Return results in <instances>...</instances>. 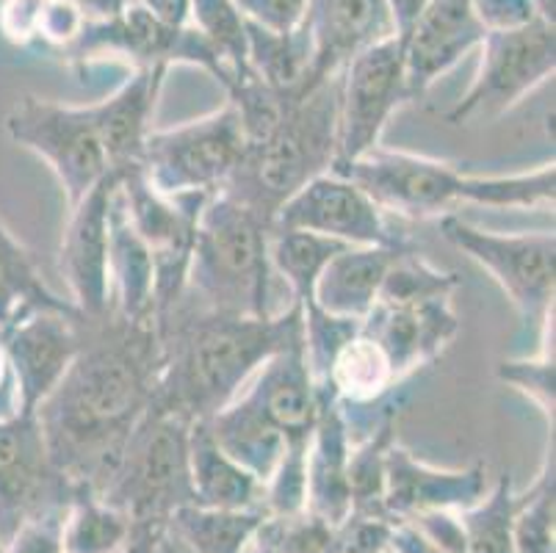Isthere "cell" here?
<instances>
[{"instance_id": "6da1fadb", "label": "cell", "mask_w": 556, "mask_h": 553, "mask_svg": "<svg viewBox=\"0 0 556 553\" xmlns=\"http://www.w3.org/2000/svg\"><path fill=\"white\" fill-rule=\"evenodd\" d=\"M161 374L155 324L109 313L80 318V349L64 379L37 407L55 470L73 490L103 493L130 435L153 407Z\"/></svg>"}, {"instance_id": "7a4b0ae2", "label": "cell", "mask_w": 556, "mask_h": 553, "mask_svg": "<svg viewBox=\"0 0 556 553\" xmlns=\"http://www.w3.org/2000/svg\"><path fill=\"white\" fill-rule=\"evenodd\" d=\"M161 374L153 407L186 420H205L252 382L261 365L302 332V307L271 318L222 316L180 299L155 322Z\"/></svg>"}, {"instance_id": "3957f363", "label": "cell", "mask_w": 556, "mask_h": 553, "mask_svg": "<svg viewBox=\"0 0 556 553\" xmlns=\"http://www.w3.org/2000/svg\"><path fill=\"white\" fill-rule=\"evenodd\" d=\"M332 172L357 183L382 213H396L409 222L443 219L459 205L529 208L554 205V161L518 175H471L443 159H429L407 150L374 147L361 159L332 166Z\"/></svg>"}, {"instance_id": "277c9868", "label": "cell", "mask_w": 556, "mask_h": 553, "mask_svg": "<svg viewBox=\"0 0 556 553\" xmlns=\"http://www.w3.org/2000/svg\"><path fill=\"white\" fill-rule=\"evenodd\" d=\"M269 236L271 222L266 216L227 191L211 194L197 219L180 299L222 316L271 318L286 313L294 299L271 268Z\"/></svg>"}, {"instance_id": "5b68a950", "label": "cell", "mask_w": 556, "mask_h": 553, "mask_svg": "<svg viewBox=\"0 0 556 553\" xmlns=\"http://www.w3.org/2000/svg\"><path fill=\"white\" fill-rule=\"evenodd\" d=\"M338 75L288 98L275 128L247 144L244 161L222 191L271 222L305 183L330 172L338 161Z\"/></svg>"}, {"instance_id": "8992f818", "label": "cell", "mask_w": 556, "mask_h": 553, "mask_svg": "<svg viewBox=\"0 0 556 553\" xmlns=\"http://www.w3.org/2000/svg\"><path fill=\"white\" fill-rule=\"evenodd\" d=\"M189 429L191 420L150 407L130 435L100 499L139 526H164L172 512L194 504Z\"/></svg>"}, {"instance_id": "52a82bcc", "label": "cell", "mask_w": 556, "mask_h": 553, "mask_svg": "<svg viewBox=\"0 0 556 553\" xmlns=\"http://www.w3.org/2000/svg\"><path fill=\"white\" fill-rule=\"evenodd\" d=\"M441 232L454 250L465 252L473 263L498 282L513 302L526 327L538 332V341L554 335L556 291V238L554 232H495L482 230L459 213H448Z\"/></svg>"}, {"instance_id": "ba28073f", "label": "cell", "mask_w": 556, "mask_h": 553, "mask_svg": "<svg viewBox=\"0 0 556 553\" xmlns=\"http://www.w3.org/2000/svg\"><path fill=\"white\" fill-rule=\"evenodd\" d=\"M247 152L241 120L230 103L178 128L153 130L141 172L166 197L216 194L230 183Z\"/></svg>"}, {"instance_id": "9c48e42d", "label": "cell", "mask_w": 556, "mask_h": 553, "mask_svg": "<svg viewBox=\"0 0 556 553\" xmlns=\"http://www.w3.org/2000/svg\"><path fill=\"white\" fill-rule=\"evenodd\" d=\"M3 125L14 144L48 164L62 186L67 208L78 205L111 175L92 105H67L28 95L9 109Z\"/></svg>"}, {"instance_id": "30bf717a", "label": "cell", "mask_w": 556, "mask_h": 553, "mask_svg": "<svg viewBox=\"0 0 556 553\" xmlns=\"http://www.w3.org/2000/svg\"><path fill=\"white\" fill-rule=\"evenodd\" d=\"M479 50L482 61L477 78L448 111L452 125L504 116L526 95L554 78L556 30L543 20H532L529 25L509 30H488Z\"/></svg>"}, {"instance_id": "8fae6325", "label": "cell", "mask_w": 556, "mask_h": 553, "mask_svg": "<svg viewBox=\"0 0 556 553\" xmlns=\"http://www.w3.org/2000/svg\"><path fill=\"white\" fill-rule=\"evenodd\" d=\"M116 186L136 236L153 257L155 322L180 302L194 250L197 219L211 194L166 197L150 186L141 166L116 172Z\"/></svg>"}, {"instance_id": "7c38bea8", "label": "cell", "mask_w": 556, "mask_h": 553, "mask_svg": "<svg viewBox=\"0 0 556 553\" xmlns=\"http://www.w3.org/2000/svg\"><path fill=\"white\" fill-rule=\"evenodd\" d=\"M70 53L75 61H92L103 55L123 59L130 61L134 70H169L172 64H191V67L205 70L225 91L232 86V73L194 25L164 23L134 0L116 17L103 20V23H86Z\"/></svg>"}, {"instance_id": "4fadbf2b", "label": "cell", "mask_w": 556, "mask_h": 553, "mask_svg": "<svg viewBox=\"0 0 556 553\" xmlns=\"http://www.w3.org/2000/svg\"><path fill=\"white\" fill-rule=\"evenodd\" d=\"M409 103L399 37L357 53L338 75V164L382 144L391 116Z\"/></svg>"}, {"instance_id": "5bb4252c", "label": "cell", "mask_w": 556, "mask_h": 553, "mask_svg": "<svg viewBox=\"0 0 556 553\" xmlns=\"http://www.w3.org/2000/svg\"><path fill=\"white\" fill-rule=\"evenodd\" d=\"M73 493L50 460L37 415L17 410L0 418V551L28 520L64 510Z\"/></svg>"}, {"instance_id": "9a60e30c", "label": "cell", "mask_w": 556, "mask_h": 553, "mask_svg": "<svg viewBox=\"0 0 556 553\" xmlns=\"http://www.w3.org/2000/svg\"><path fill=\"white\" fill-rule=\"evenodd\" d=\"M275 230H305L349 247H388L399 243L386 213L366 191L338 172L313 177L271 216Z\"/></svg>"}, {"instance_id": "2e32d148", "label": "cell", "mask_w": 556, "mask_h": 553, "mask_svg": "<svg viewBox=\"0 0 556 553\" xmlns=\"http://www.w3.org/2000/svg\"><path fill=\"white\" fill-rule=\"evenodd\" d=\"M17 407L37 413L62 382L80 349L78 311H37L0 329Z\"/></svg>"}, {"instance_id": "e0dca14e", "label": "cell", "mask_w": 556, "mask_h": 553, "mask_svg": "<svg viewBox=\"0 0 556 553\" xmlns=\"http://www.w3.org/2000/svg\"><path fill=\"white\" fill-rule=\"evenodd\" d=\"M116 189V172L100 180L78 205L70 208L62 236V277L70 288V302L86 322L111 313L109 286V213Z\"/></svg>"}, {"instance_id": "ac0fdd59", "label": "cell", "mask_w": 556, "mask_h": 553, "mask_svg": "<svg viewBox=\"0 0 556 553\" xmlns=\"http://www.w3.org/2000/svg\"><path fill=\"white\" fill-rule=\"evenodd\" d=\"M241 395L275 426L288 449H307L321 393L305 354V327L261 365Z\"/></svg>"}, {"instance_id": "d6986e66", "label": "cell", "mask_w": 556, "mask_h": 553, "mask_svg": "<svg viewBox=\"0 0 556 553\" xmlns=\"http://www.w3.org/2000/svg\"><path fill=\"white\" fill-rule=\"evenodd\" d=\"M484 34L488 28L473 12L471 0H429L413 28L399 37L409 100L427 95L434 80L484 42Z\"/></svg>"}, {"instance_id": "ffe728a7", "label": "cell", "mask_w": 556, "mask_h": 553, "mask_svg": "<svg viewBox=\"0 0 556 553\" xmlns=\"http://www.w3.org/2000/svg\"><path fill=\"white\" fill-rule=\"evenodd\" d=\"M302 25L311 37V89L336 78L371 45L396 37L388 0H307Z\"/></svg>"}, {"instance_id": "44dd1931", "label": "cell", "mask_w": 556, "mask_h": 553, "mask_svg": "<svg viewBox=\"0 0 556 553\" xmlns=\"http://www.w3.org/2000/svg\"><path fill=\"white\" fill-rule=\"evenodd\" d=\"M488 465L473 463L459 470H441L421 463L399 440L386 456V515L409 520L424 512L471 510L488 493Z\"/></svg>"}, {"instance_id": "7402d4cb", "label": "cell", "mask_w": 556, "mask_h": 553, "mask_svg": "<svg viewBox=\"0 0 556 553\" xmlns=\"http://www.w3.org/2000/svg\"><path fill=\"white\" fill-rule=\"evenodd\" d=\"M361 327L379 343L396 377L404 382L409 374L432 365L452 347L459 332V318L452 297L404 304L377 302Z\"/></svg>"}, {"instance_id": "603a6c76", "label": "cell", "mask_w": 556, "mask_h": 553, "mask_svg": "<svg viewBox=\"0 0 556 553\" xmlns=\"http://www.w3.org/2000/svg\"><path fill=\"white\" fill-rule=\"evenodd\" d=\"M166 67H141L130 73L114 95L92 103L94 125L111 172L141 166L144 144L153 134V116L159 105Z\"/></svg>"}, {"instance_id": "cb8c5ba5", "label": "cell", "mask_w": 556, "mask_h": 553, "mask_svg": "<svg viewBox=\"0 0 556 553\" xmlns=\"http://www.w3.org/2000/svg\"><path fill=\"white\" fill-rule=\"evenodd\" d=\"M318 418L307 443V501L305 512L325 524L338 526L352 512L349 495V454L352 435L341 404L327 390H318Z\"/></svg>"}, {"instance_id": "d4e9b609", "label": "cell", "mask_w": 556, "mask_h": 553, "mask_svg": "<svg viewBox=\"0 0 556 553\" xmlns=\"http://www.w3.org/2000/svg\"><path fill=\"white\" fill-rule=\"evenodd\" d=\"M404 243L388 247H343L336 257L318 274L313 288V302L307 307H318L338 318L363 322L377 304L386 274L396 261Z\"/></svg>"}, {"instance_id": "484cf974", "label": "cell", "mask_w": 556, "mask_h": 553, "mask_svg": "<svg viewBox=\"0 0 556 553\" xmlns=\"http://www.w3.org/2000/svg\"><path fill=\"white\" fill-rule=\"evenodd\" d=\"M109 286L111 313L134 324H155L153 257L130 225L119 186L109 213Z\"/></svg>"}, {"instance_id": "4316f807", "label": "cell", "mask_w": 556, "mask_h": 553, "mask_svg": "<svg viewBox=\"0 0 556 553\" xmlns=\"http://www.w3.org/2000/svg\"><path fill=\"white\" fill-rule=\"evenodd\" d=\"M191 499L208 510H263V485L236 463L211 435L205 420H191L189 429Z\"/></svg>"}, {"instance_id": "83f0119b", "label": "cell", "mask_w": 556, "mask_h": 553, "mask_svg": "<svg viewBox=\"0 0 556 553\" xmlns=\"http://www.w3.org/2000/svg\"><path fill=\"white\" fill-rule=\"evenodd\" d=\"M37 311H75L73 302L50 291L37 261L0 219V329Z\"/></svg>"}, {"instance_id": "f1b7e54d", "label": "cell", "mask_w": 556, "mask_h": 553, "mask_svg": "<svg viewBox=\"0 0 556 553\" xmlns=\"http://www.w3.org/2000/svg\"><path fill=\"white\" fill-rule=\"evenodd\" d=\"M263 517V510H208L186 504L172 512L164 526L191 553H247Z\"/></svg>"}, {"instance_id": "f546056e", "label": "cell", "mask_w": 556, "mask_h": 553, "mask_svg": "<svg viewBox=\"0 0 556 553\" xmlns=\"http://www.w3.org/2000/svg\"><path fill=\"white\" fill-rule=\"evenodd\" d=\"M349 243L332 241V238L316 236L305 230H275L269 236V261L277 280L288 288L291 299L305 311L313 302L318 274L325 272L327 263Z\"/></svg>"}, {"instance_id": "4dcf8cb0", "label": "cell", "mask_w": 556, "mask_h": 553, "mask_svg": "<svg viewBox=\"0 0 556 553\" xmlns=\"http://www.w3.org/2000/svg\"><path fill=\"white\" fill-rule=\"evenodd\" d=\"M134 524L128 515L89 490H75L64 512V553H123Z\"/></svg>"}, {"instance_id": "1f68e13d", "label": "cell", "mask_w": 556, "mask_h": 553, "mask_svg": "<svg viewBox=\"0 0 556 553\" xmlns=\"http://www.w3.org/2000/svg\"><path fill=\"white\" fill-rule=\"evenodd\" d=\"M513 479L498 476L493 490L482 495L471 510L457 512L465 537V553H515L513 542Z\"/></svg>"}, {"instance_id": "d6a6232c", "label": "cell", "mask_w": 556, "mask_h": 553, "mask_svg": "<svg viewBox=\"0 0 556 553\" xmlns=\"http://www.w3.org/2000/svg\"><path fill=\"white\" fill-rule=\"evenodd\" d=\"M189 25H194L232 73V84L252 78L247 61V20L232 0H189Z\"/></svg>"}, {"instance_id": "836d02e7", "label": "cell", "mask_w": 556, "mask_h": 553, "mask_svg": "<svg viewBox=\"0 0 556 553\" xmlns=\"http://www.w3.org/2000/svg\"><path fill=\"white\" fill-rule=\"evenodd\" d=\"M554 449L545 456L543 470L532 490L515 499L513 542L515 553H554Z\"/></svg>"}, {"instance_id": "e575fe53", "label": "cell", "mask_w": 556, "mask_h": 553, "mask_svg": "<svg viewBox=\"0 0 556 553\" xmlns=\"http://www.w3.org/2000/svg\"><path fill=\"white\" fill-rule=\"evenodd\" d=\"M554 338V335H551ZM551 338L540 341V352L534 357L502 360L498 363V379L523 393L543 418L554 426V343Z\"/></svg>"}, {"instance_id": "d590c367", "label": "cell", "mask_w": 556, "mask_h": 553, "mask_svg": "<svg viewBox=\"0 0 556 553\" xmlns=\"http://www.w3.org/2000/svg\"><path fill=\"white\" fill-rule=\"evenodd\" d=\"M393 517L379 512H349L341 524L332 526L330 553H386L391 551Z\"/></svg>"}, {"instance_id": "8d00e7d4", "label": "cell", "mask_w": 556, "mask_h": 553, "mask_svg": "<svg viewBox=\"0 0 556 553\" xmlns=\"http://www.w3.org/2000/svg\"><path fill=\"white\" fill-rule=\"evenodd\" d=\"M244 20L275 34H291L302 28L307 0H232Z\"/></svg>"}, {"instance_id": "74e56055", "label": "cell", "mask_w": 556, "mask_h": 553, "mask_svg": "<svg viewBox=\"0 0 556 553\" xmlns=\"http://www.w3.org/2000/svg\"><path fill=\"white\" fill-rule=\"evenodd\" d=\"M64 512H67V506H64V510L45 512V515L28 520L0 553H64Z\"/></svg>"}, {"instance_id": "f35d334b", "label": "cell", "mask_w": 556, "mask_h": 553, "mask_svg": "<svg viewBox=\"0 0 556 553\" xmlns=\"http://www.w3.org/2000/svg\"><path fill=\"white\" fill-rule=\"evenodd\" d=\"M86 20L70 0H42V12H39L37 39L55 45V48H73L78 34L84 30Z\"/></svg>"}, {"instance_id": "ab89813d", "label": "cell", "mask_w": 556, "mask_h": 553, "mask_svg": "<svg viewBox=\"0 0 556 553\" xmlns=\"http://www.w3.org/2000/svg\"><path fill=\"white\" fill-rule=\"evenodd\" d=\"M473 12L488 30H509L538 20L532 0H471Z\"/></svg>"}, {"instance_id": "60d3db41", "label": "cell", "mask_w": 556, "mask_h": 553, "mask_svg": "<svg viewBox=\"0 0 556 553\" xmlns=\"http://www.w3.org/2000/svg\"><path fill=\"white\" fill-rule=\"evenodd\" d=\"M42 0H0V28L14 45L37 39Z\"/></svg>"}, {"instance_id": "b9f144b4", "label": "cell", "mask_w": 556, "mask_h": 553, "mask_svg": "<svg viewBox=\"0 0 556 553\" xmlns=\"http://www.w3.org/2000/svg\"><path fill=\"white\" fill-rule=\"evenodd\" d=\"M391 551L393 553H446L443 548L434 545L432 540L421 535L409 520H396L393 524V537H391Z\"/></svg>"}, {"instance_id": "7bdbcfd3", "label": "cell", "mask_w": 556, "mask_h": 553, "mask_svg": "<svg viewBox=\"0 0 556 553\" xmlns=\"http://www.w3.org/2000/svg\"><path fill=\"white\" fill-rule=\"evenodd\" d=\"M169 25H189V0H134Z\"/></svg>"}, {"instance_id": "ee69618b", "label": "cell", "mask_w": 556, "mask_h": 553, "mask_svg": "<svg viewBox=\"0 0 556 553\" xmlns=\"http://www.w3.org/2000/svg\"><path fill=\"white\" fill-rule=\"evenodd\" d=\"M70 3L84 14L86 23H103L123 12L130 0H70Z\"/></svg>"}, {"instance_id": "f6af8a7d", "label": "cell", "mask_w": 556, "mask_h": 553, "mask_svg": "<svg viewBox=\"0 0 556 553\" xmlns=\"http://www.w3.org/2000/svg\"><path fill=\"white\" fill-rule=\"evenodd\" d=\"M429 0H388V7H391V17L393 25H396V37H404L413 23L418 20V14L427 9Z\"/></svg>"}, {"instance_id": "bcb514c9", "label": "cell", "mask_w": 556, "mask_h": 553, "mask_svg": "<svg viewBox=\"0 0 556 553\" xmlns=\"http://www.w3.org/2000/svg\"><path fill=\"white\" fill-rule=\"evenodd\" d=\"M17 393H14V382H12V372H9L7 363V352L0 347V413L12 415L17 413Z\"/></svg>"}, {"instance_id": "7dc6e473", "label": "cell", "mask_w": 556, "mask_h": 553, "mask_svg": "<svg viewBox=\"0 0 556 553\" xmlns=\"http://www.w3.org/2000/svg\"><path fill=\"white\" fill-rule=\"evenodd\" d=\"M153 553H191V551L184 545V542L178 540V537L172 535V531L164 526V529L159 531V537H155Z\"/></svg>"}, {"instance_id": "c3c4849f", "label": "cell", "mask_w": 556, "mask_h": 553, "mask_svg": "<svg viewBox=\"0 0 556 553\" xmlns=\"http://www.w3.org/2000/svg\"><path fill=\"white\" fill-rule=\"evenodd\" d=\"M532 7L538 20H543L548 25L556 23V0H532Z\"/></svg>"}, {"instance_id": "681fc988", "label": "cell", "mask_w": 556, "mask_h": 553, "mask_svg": "<svg viewBox=\"0 0 556 553\" xmlns=\"http://www.w3.org/2000/svg\"><path fill=\"white\" fill-rule=\"evenodd\" d=\"M252 551H255V553H269V551H263V548H257V545H252Z\"/></svg>"}, {"instance_id": "f907efd6", "label": "cell", "mask_w": 556, "mask_h": 553, "mask_svg": "<svg viewBox=\"0 0 556 553\" xmlns=\"http://www.w3.org/2000/svg\"><path fill=\"white\" fill-rule=\"evenodd\" d=\"M386 553H393V551H386Z\"/></svg>"}]
</instances>
